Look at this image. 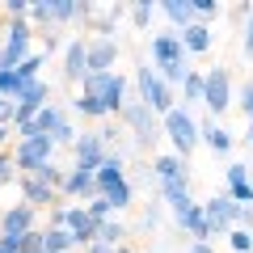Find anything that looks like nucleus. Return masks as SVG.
Returning a JSON list of instances; mask_svg holds the SVG:
<instances>
[{
  "instance_id": "5701e85b",
  "label": "nucleus",
  "mask_w": 253,
  "mask_h": 253,
  "mask_svg": "<svg viewBox=\"0 0 253 253\" xmlns=\"http://www.w3.org/2000/svg\"><path fill=\"white\" fill-rule=\"evenodd\" d=\"M199 126H203V144H207L211 152H232V144H236V139L228 135V131H224V126H219L211 114H207V123H199Z\"/></svg>"
},
{
  "instance_id": "c756f323",
  "label": "nucleus",
  "mask_w": 253,
  "mask_h": 253,
  "mask_svg": "<svg viewBox=\"0 0 253 253\" xmlns=\"http://www.w3.org/2000/svg\"><path fill=\"white\" fill-rule=\"evenodd\" d=\"M21 89H26V81H21L17 72H0V97L4 101H17Z\"/></svg>"
},
{
  "instance_id": "aec40b11",
  "label": "nucleus",
  "mask_w": 253,
  "mask_h": 253,
  "mask_svg": "<svg viewBox=\"0 0 253 253\" xmlns=\"http://www.w3.org/2000/svg\"><path fill=\"white\" fill-rule=\"evenodd\" d=\"M161 17L169 21L173 34H181V30L194 26V9H190V0H161Z\"/></svg>"
},
{
  "instance_id": "9b49d317",
  "label": "nucleus",
  "mask_w": 253,
  "mask_h": 253,
  "mask_svg": "<svg viewBox=\"0 0 253 253\" xmlns=\"http://www.w3.org/2000/svg\"><path fill=\"white\" fill-rule=\"evenodd\" d=\"M211 118H224L228 106H232V72L228 68H211L207 72V97H203Z\"/></svg>"
},
{
  "instance_id": "f704fd0d",
  "label": "nucleus",
  "mask_w": 253,
  "mask_h": 253,
  "mask_svg": "<svg viewBox=\"0 0 253 253\" xmlns=\"http://www.w3.org/2000/svg\"><path fill=\"white\" fill-rule=\"evenodd\" d=\"M34 177H42L46 186H55V190H63V177H68V169H59V165L51 161V165H42V169H38Z\"/></svg>"
},
{
  "instance_id": "4468645a",
  "label": "nucleus",
  "mask_w": 253,
  "mask_h": 253,
  "mask_svg": "<svg viewBox=\"0 0 253 253\" xmlns=\"http://www.w3.org/2000/svg\"><path fill=\"white\" fill-rule=\"evenodd\" d=\"M63 76L72 84H84V76H89V42L84 38H72L63 46Z\"/></svg>"
},
{
  "instance_id": "a19ab883",
  "label": "nucleus",
  "mask_w": 253,
  "mask_h": 253,
  "mask_svg": "<svg viewBox=\"0 0 253 253\" xmlns=\"http://www.w3.org/2000/svg\"><path fill=\"white\" fill-rule=\"evenodd\" d=\"M9 131H13L9 123H0V152H4V144H9Z\"/></svg>"
},
{
  "instance_id": "6ab92c4d",
  "label": "nucleus",
  "mask_w": 253,
  "mask_h": 253,
  "mask_svg": "<svg viewBox=\"0 0 253 253\" xmlns=\"http://www.w3.org/2000/svg\"><path fill=\"white\" fill-rule=\"evenodd\" d=\"M114 59H118L114 38H93L89 42V72H114Z\"/></svg>"
},
{
  "instance_id": "0eeeda50",
  "label": "nucleus",
  "mask_w": 253,
  "mask_h": 253,
  "mask_svg": "<svg viewBox=\"0 0 253 253\" xmlns=\"http://www.w3.org/2000/svg\"><path fill=\"white\" fill-rule=\"evenodd\" d=\"M118 118H123V123L135 131V144H139V148L156 144V135H165V131H161V114H152V110H148L139 97H135V101H126Z\"/></svg>"
},
{
  "instance_id": "bb28decb",
  "label": "nucleus",
  "mask_w": 253,
  "mask_h": 253,
  "mask_svg": "<svg viewBox=\"0 0 253 253\" xmlns=\"http://www.w3.org/2000/svg\"><path fill=\"white\" fill-rule=\"evenodd\" d=\"M126 13H131V26H135V30H148V26H152V17L161 13V4H152V0H135Z\"/></svg>"
},
{
  "instance_id": "f257e3e1",
  "label": "nucleus",
  "mask_w": 253,
  "mask_h": 253,
  "mask_svg": "<svg viewBox=\"0 0 253 253\" xmlns=\"http://www.w3.org/2000/svg\"><path fill=\"white\" fill-rule=\"evenodd\" d=\"M148 55H152V68L156 76H161L169 89H181V81L190 76V55L186 46H181V34H173V30H161V34H152V42H148Z\"/></svg>"
},
{
  "instance_id": "b1692460",
  "label": "nucleus",
  "mask_w": 253,
  "mask_h": 253,
  "mask_svg": "<svg viewBox=\"0 0 253 253\" xmlns=\"http://www.w3.org/2000/svg\"><path fill=\"white\" fill-rule=\"evenodd\" d=\"M203 97H207V72L190 68V76L181 81V106H199Z\"/></svg>"
},
{
  "instance_id": "473e14b6",
  "label": "nucleus",
  "mask_w": 253,
  "mask_h": 253,
  "mask_svg": "<svg viewBox=\"0 0 253 253\" xmlns=\"http://www.w3.org/2000/svg\"><path fill=\"white\" fill-rule=\"evenodd\" d=\"M190 9H194V21H203V26H211V21L219 17V4H215V0H190Z\"/></svg>"
},
{
  "instance_id": "4c0bfd02",
  "label": "nucleus",
  "mask_w": 253,
  "mask_h": 253,
  "mask_svg": "<svg viewBox=\"0 0 253 253\" xmlns=\"http://www.w3.org/2000/svg\"><path fill=\"white\" fill-rule=\"evenodd\" d=\"M241 110H245V118L253 123V84H245V93H241Z\"/></svg>"
},
{
  "instance_id": "1a4fd4ad",
  "label": "nucleus",
  "mask_w": 253,
  "mask_h": 253,
  "mask_svg": "<svg viewBox=\"0 0 253 253\" xmlns=\"http://www.w3.org/2000/svg\"><path fill=\"white\" fill-rule=\"evenodd\" d=\"M72 161L84 173H101V165L110 161V144L101 139V131H81V139L72 144Z\"/></svg>"
},
{
  "instance_id": "49530a36",
  "label": "nucleus",
  "mask_w": 253,
  "mask_h": 253,
  "mask_svg": "<svg viewBox=\"0 0 253 253\" xmlns=\"http://www.w3.org/2000/svg\"><path fill=\"white\" fill-rule=\"evenodd\" d=\"M245 135H249V144H253V123H249V131H245Z\"/></svg>"
},
{
  "instance_id": "37998d69",
  "label": "nucleus",
  "mask_w": 253,
  "mask_h": 253,
  "mask_svg": "<svg viewBox=\"0 0 253 253\" xmlns=\"http://www.w3.org/2000/svg\"><path fill=\"white\" fill-rule=\"evenodd\" d=\"M241 228H253V207H245V211H241Z\"/></svg>"
},
{
  "instance_id": "72a5a7b5",
  "label": "nucleus",
  "mask_w": 253,
  "mask_h": 253,
  "mask_svg": "<svg viewBox=\"0 0 253 253\" xmlns=\"http://www.w3.org/2000/svg\"><path fill=\"white\" fill-rule=\"evenodd\" d=\"M228 245H232V253H253V232L249 228H232L228 232Z\"/></svg>"
},
{
  "instance_id": "412c9836",
  "label": "nucleus",
  "mask_w": 253,
  "mask_h": 253,
  "mask_svg": "<svg viewBox=\"0 0 253 253\" xmlns=\"http://www.w3.org/2000/svg\"><path fill=\"white\" fill-rule=\"evenodd\" d=\"M211 42H215V34H211V26H203V21H194L190 30H181L186 55H211Z\"/></svg>"
},
{
  "instance_id": "58836bf2",
  "label": "nucleus",
  "mask_w": 253,
  "mask_h": 253,
  "mask_svg": "<svg viewBox=\"0 0 253 253\" xmlns=\"http://www.w3.org/2000/svg\"><path fill=\"white\" fill-rule=\"evenodd\" d=\"M245 55H249V59H253V17L245 21Z\"/></svg>"
},
{
  "instance_id": "79ce46f5",
  "label": "nucleus",
  "mask_w": 253,
  "mask_h": 253,
  "mask_svg": "<svg viewBox=\"0 0 253 253\" xmlns=\"http://www.w3.org/2000/svg\"><path fill=\"white\" fill-rule=\"evenodd\" d=\"M84 253H114V249H110V245H101V241H93V245H89Z\"/></svg>"
},
{
  "instance_id": "ea45409f",
  "label": "nucleus",
  "mask_w": 253,
  "mask_h": 253,
  "mask_svg": "<svg viewBox=\"0 0 253 253\" xmlns=\"http://www.w3.org/2000/svg\"><path fill=\"white\" fill-rule=\"evenodd\" d=\"M190 253H215V245H211V241H194V245H190Z\"/></svg>"
},
{
  "instance_id": "423d86ee",
  "label": "nucleus",
  "mask_w": 253,
  "mask_h": 253,
  "mask_svg": "<svg viewBox=\"0 0 253 253\" xmlns=\"http://www.w3.org/2000/svg\"><path fill=\"white\" fill-rule=\"evenodd\" d=\"M13 161H17V173H21V177H34L42 165L55 161V139H51V135L17 139V148H13Z\"/></svg>"
},
{
  "instance_id": "c03bdc74",
  "label": "nucleus",
  "mask_w": 253,
  "mask_h": 253,
  "mask_svg": "<svg viewBox=\"0 0 253 253\" xmlns=\"http://www.w3.org/2000/svg\"><path fill=\"white\" fill-rule=\"evenodd\" d=\"M0 253H21V245H13V241H0Z\"/></svg>"
},
{
  "instance_id": "20e7f679",
  "label": "nucleus",
  "mask_w": 253,
  "mask_h": 253,
  "mask_svg": "<svg viewBox=\"0 0 253 253\" xmlns=\"http://www.w3.org/2000/svg\"><path fill=\"white\" fill-rule=\"evenodd\" d=\"M135 89H139V101H144L152 114H169V110H177V89H169V84L156 76L152 63H139L135 68Z\"/></svg>"
},
{
  "instance_id": "4be33fe9",
  "label": "nucleus",
  "mask_w": 253,
  "mask_h": 253,
  "mask_svg": "<svg viewBox=\"0 0 253 253\" xmlns=\"http://www.w3.org/2000/svg\"><path fill=\"white\" fill-rule=\"evenodd\" d=\"M152 173H156V181H181V177H190V169H186V161H181L177 152H165V156H156L152 161Z\"/></svg>"
},
{
  "instance_id": "f3484780",
  "label": "nucleus",
  "mask_w": 253,
  "mask_h": 253,
  "mask_svg": "<svg viewBox=\"0 0 253 253\" xmlns=\"http://www.w3.org/2000/svg\"><path fill=\"white\" fill-rule=\"evenodd\" d=\"M161 203L173 211V215L190 211V207H194V194H190V177H181V181H165V186H161Z\"/></svg>"
},
{
  "instance_id": "7ed1b4c3",
  "label": "nucleus",
  "mask_w": 253,
  "mask_h": 253,
  "mask_svg": "<svg viewBox=\"0 0 253 253\" xmlns=\"http://www.w3.org/2000/svg\"><path fill=\"white\" fill-rule=\"evenodd\" d=\"M161 131H165V139H169V144L177 148V156H181V161H186V156L203 144V126L194 123V114H190L186 106L169 110V114L161 118Z\"/></svg>"
},
{
  "instance_id": "6e6552de",
  "label": "nucleus",
  "mask_w": 253,
  "mask_h": 253,
  "mask_svg": "<svg viewBox=\"0 0 253 253\" xmlns=\"http://www.w3.org/2000/svg\"><path fill=\"white\" fill-rule=\"evenodd\" d=\"M34 228H38V207H30V203H13V207H4V215H0V241L21 245Z\"/></svg>"
},
{
  "instance_id": "39448f33",
  "label": "nucleus",
  "mask_w": 253,
  "mask_h": 253,
  "mask_svg": "<svg viewBox=\"0 0 253 253\" xmlns=\"http://www.w3.org/2000/svg\"><path fill=\"white\" fill-rule=\"evenodd\" d=\"M123 156H114L110 152V161L101 165V173H97V186H101V199H110V207L114 211H123V207H131V199H135V190H131V181H126V173H123Z\"/></svg>"
},
{
  "instance_id": "e433bc0d",
  "label": "nucleus",
  "mask_w": 253,
  "mask_h": 253,
  "mask_svg": "<svg viewBox=\"0 0 253 253\" xmlns=\"http://www.w3.org/2000/svg\"><path fill=\"white\" fill-rule=\"evenodd\" d=\"M156 228H161V211L148 207V211H144V219H139V232H156Z\"/></svg>"
},
{
  "instance_id": "c85d7f7f",
  "label": "nucleus",
  "mask_w": 253,
  "mask_h": 253,
  "mask_svg": "<svg viewBox=\"0 0 253 253\" xmlns=\"http://www.w3.org/2000/svg\"><path fill=\"white\" fill-rule=\"evenodd\" d=\"M72 110H76L81 118H110L106 106H101V101H93V97H84V93H76V97H72Z\"/></svg>"
},
{
  "instance_id": "2eb2a0df",
  "label": "nucleus",
  "mask_w": 253,
  "mask_h": 253,
  "mask_svg": "<svg viewBox=\"0 0 253 253\" xmlns=\"http://www.w3.org/2000/svg\"><path fill=\"white\" fill-rule=\"evenodd\" d=\"M224 194L232 203H241V207H253V177H249V169H245V161L228 165V190Z\"/></svg>"
},
{
  "instance_id": "ddd939ff",
  "label": "nucleus",
  "mask_w": 253,
  "mask_h": 253,
  "mask_svg": "<svg viewBox=\"0 0 253 253\" xmlns=\"http://www.w3.org/2000/svg\"><path fill=\"white\" fill-rule=\"evenodd\" d=\"M63 199H72V203H93L101 194V186H97V173H84V169H68V177H63V190H59Z\"/></svg>"
},
{
  "instance_id": "393cba45",
  "label": "nucleus",
  "mask_w": 253,
  "mask_h": 253,
  "mask_svg": "<svg viewBox=\"0 0 253 253\" xmlns=\"http://www.w3.org/2000/svg\"><path fill=\"white\" fill-rule=\"evenodd\" d=\"M30 26H34V30H42V34H59L51 0H34V4H30Z\"/></svg>"
},
{
  "instance_id": "cd10ccee",
  "label": "nucleus",
  "mask_w": 253,
  "mask_h": 253,
  "mask_svg": "<svg viewBox=\"0 0 253 253\" xmlns=\"http://www.w3.org/2000/svg\"><path fill=\"white\" fill-rule=\"evenodd\" d=\"M97 241L110 245V249H118V245H126V228L118 224V219H110V224H97Z\"/></svg>"
},
{
  "instance_id": "f03ea898",
  "label": "nucleus",
  "mask_w": 253,
  "mask_h": 253,
  "mask_svg": "<svg viewBox=\"0 0 253 253\" xmlns=\"http://www.w3.org/2000/svg\"><path fill=\"white\" fill-rule=\"evenodd\" d=\"M81 93L93 97V101H101L106 114L114 118V114H123V106H126V76H118V72H89L84 84H81Z\"/></svg>"
},
{
  "instance_id": "a878e982",
  "label": "nucleus",
  "mask_w": 253,
  "mask_h": 253,
  "mask_svg": "<svg viewBox=\"0 0 253 253\" xmlns=\"http://www.w3.org/2000/svg\"><path fill=\"white\" fill-rule=\"evenodd\" d=\"M42 241H46V253H72L76 249L68 228H42Z\"/></svg>"
},
{
  "instance_id": "dca6fc26",
  "label": "nucleus",
  "mask_w": 253,
  "mask_h": 253,
  "mask_svg": "<svg viewBox=\"0 0 253 253\" xmlns=\"http://www.w3.org/2000/svg\"><path fill=\"white\" fill-rule=\"evenodd\" d=\"M21 203H30V207H55V203H63V194L55 186H46L42 177H21Z\"/></svg>"
},
{
  "instance_id": "a18cd8bd",
  "label": "nucleus",
  "mask_w": 253,
  "mask_h": 253,
  "mask_svg": "<svg viewBox=\"0 0 253 253\" xmlns=\"http://www.w3.org/2000/svg\"><path fill=\"white\" fill-rule=\"evenodd\" d=\"M114 253H135V249H131V245H118V249Z\"/></svg>"
},
{
  "instance_id": "a211bd4d",
  "label": "nucleus",
  "mask_w": 253,
  "mask_h": 253,
  "mask_svg": "<svg viewBox=\"0 0 253 253\" xmlns=\"http://www.w3.org/2000/svg\"><path fill=\"white\" fill-rule=\"evenodd\" d=\"M177 228L190 236V241H211V224H207V211H203V203H194L190 211H181V215H177Z\"/></svg>"
},
{
  "instance_id": "c9c22d12",
  "label": "nucleus",
  "mask_w": 253,
  "mask_h": 253,
  "mask_svg": "<svg viewBox=\"0 0 253 253\" xmlns=\"http://www.w3.org/2000/svg\"><path fill=\"white\" fill-rule=\"evenodd\" d=\"M9 181H21V173H17V161L9 152H0V186H9Z\"/></svg>"
},
{
  "instance_id": "de8ad7c7",
  "label": "nucleus",
  "mask_w": 253,
  "mask_h": 253,
  "mask_svg": "<svg viewBox=\"0 0 253 253\" xmlns=\"http://www.w3.org/2000/svg\"><path fill=\"white\" fill-rule=\"evenodd\" d=\"M249 177H253V173H249Z\"/></svg>"
},
{
  "instance_id": "2f4dec72",
  "label": "nucleus",
  "mask_w": 253,
  "mask_h": 253,
  "mask_svg": "<svg viewBox=\"0 0 253 253\" xmlns=\"http://www.w3.org/2000/svg\"><path fill=\"white\" fill-rule=\"evenodd\" d=\"M84 211H89L93 215V224H110V219H114V207H110V199H93V203H84Z\"/></svg>"
},
{
  "instance_id": "7c9ffc66",
  "label": "nucleus",
  "mask_w": 253,
  "mask_h": 253,
  "mask_svg": "<svg viewBox=\"0 0 253 253\" xmlns=\"http://www.w3.org/2000/svg\"><path fill=\"white\" fill-rule=\"evenodd\" d=\"M42 63H46V55L34 51V55H30V59L17 68V76H21V81H42Z\"/></svg>"
},
{
  "instance_id": "f8f14e48",
  "label": "nucleus",
  "mask_w": 253,
  "mask_h": 253,
  "mask_svg": "<svg viewBox=\"0 0 253 253\" xmlns=\"http://www.w3.org/2000/svg\"><path fill=\"white\" fill-rule=\"evenodd\" d=\"M63 228L72 232L76 249H89V245L97 241V224H93V215L84 211V203H68V215H63Z\"/></svg>"
},
{
  "instance_id": "9d476101",
  "label": "nucleus",
  "mask_w": 253,
  "mask_h": 253,
  "mask_svg": "<svg viewBox=\"0 0 253 253\" xmlns=\"http://www.w3.org/2000/svg\"><path fill=\"white\" fill-rule=\"evenodd\" d=\"M203 211H207V224H211V236H219V232H232V228H241V203H232L228 194H211L207 203H203Z\"/></svg>"
}]
</instances>
